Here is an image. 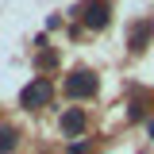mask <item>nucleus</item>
<instances>
[{"label":"nucleus","instance_id":"f257e3e1","mask_svg":"<svg viewBox=\"0 0 154 154\" xmlns=\"http://www.w3.org/2000/svg\"><path fill=\"white\" fill-rule=\"evenodd\" d=\"M50 93H54V89H50V81H46V77H35V81H31V85L19 93V108L35 112L38 104H46V100H50Z\"/></svg>","mask_w":154,"mask_h":154},{"label":"nucleus","instance_id":"f03ea898","mask_svg":"<svg viewBox=\"0 0 154 154\" xmlns=\"http://www.w3.org/2000/svg\"><path fill=\"white\" fill-rule=\"evenodd\" d=\"M96 93V77L89 69H77V73L66 77V96H73V100H85V96Z\"/></svg>","mask_w":154,"mask_h":154},{"label":"nucleus","instance_id":"7ed1b4c3","mask_svg":"<svg viewBox=\"0 0 154 154\" xmlns=\"http://www.w3.org/2000/svg\"><path fill=\"white\" fill-rule=\"evenodd\" d=\"M150 35H154V23H150V19H139L131 31H127V42H131V50H143V46L150 42Z\"/></svg>","mask_w":154,"mask_h":154},{"label":"nucleus","instance_id":"20e7f679","mask_svg":"<svg viewBox=\"0 0 154 154\" xmlns=\"http://www.w3.org/2000/svg\"><path fill=\"white\" fill-rule=\"evenodd\" d=\"M81 12H85V27H104L108 23V4H100V0H89Z\"/></svg>","mask_w":154,"mask_h":154},{"label":"nucleus","instance_id":"39448f33","mask_svg":"<svg viewBox=\"0 0 154 154\" xmlns=\"http://www.w3.org/2000/svg\"><path fill=\"white\" fill-rule=\"evenodd\" d=\"M62 131L66 135H81L85 131V112H81V108H69V112L62 116Z\"/></svg>","mask_w":154,"mask_h":154},{"label":"nucleus","instance_id":"423d86ee","mask_svg":"<svg viewBox=\"0 0 154 154\" xmlns=\"http://www.w3.org/2000/svg\"><path fill=\"white\" fill-rule=\"evenodd\" d=\"M12 146H16V131H12V127H0V154L12 150Z\"/></svg>","mask_w":154,"mask_h":154},{"label":"nucleus","instance_id":"0eeeda50","mask_svg":"<svg viewBox=\"0 0 154 154\" xmlns=\"http://www.w3.org/2000/svg\"><path fill=\"white\" fill-rule=\"evenodd\" d=\"M54 66H58V54H54V50H46V54L38 58V69H54Z\"/></svg>","mask_w":154,"mask_h":154},{"label":"nucleus","instance_id":"6e6552de","mask_svg":"<svg viewBox=\"0 0 154 154\" xmlns=\"http://www.w3.org/2000/svg\"><path fill=\"white\" fill-rule=\"evenodd\" d=\"M146 135H150V139H154V119H150V123H146Z\"/></svg>","mask_w":154,"mask_h":154}]
</instances>
